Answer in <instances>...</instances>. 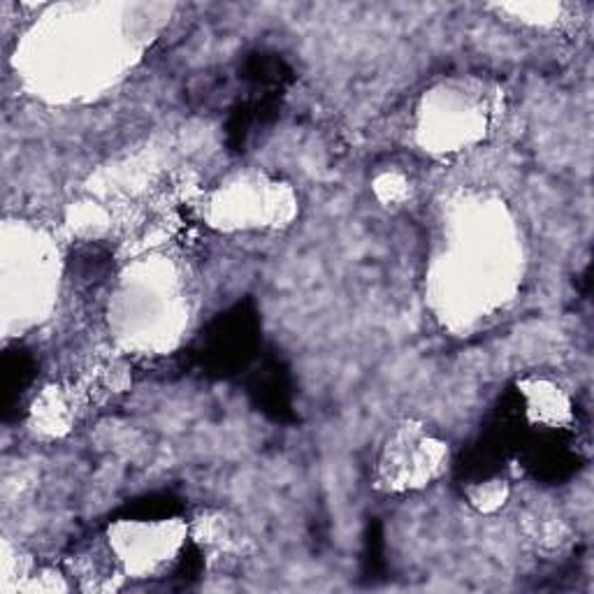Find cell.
I'll return each instance as SVG.
<instances>
[{
    "label": "cell",
    "instance_id": "1",
    "mask_svg": "<svg viewBox=\"0 0 594 594\" xmlns=\"http://www.w3.org/2000/svg\"><path fill=\"white\" fill-rule=\"evenodd\" d=\"M256 346V318L242 310H235L218 318L212 330L202 337L200 356L202 362L216 372L228 374L235 367L251 358Z\"/></svg>",
    "mask_w": 594,
    "mask_h": 594
},
{
    "label": "cell",
    "instance_id": "2",
    "mask_svg": "<svg viewBox=\"0 0 594 594\" xmlns=\"http://www.w3.org/2000/svg\"><path fill=\"white\" fill-rule=\"evenodd\" d=\"M35 365L31 354L22 351V348H12L3 358V412L5 418L10 416L12 408L22 400L26 388L33 381Z\"/></svg>",
    "mask_w": 594,
    "mask_h": 594
},
{
    "label": "cell",
    "instance_id": "3",
    "mask_svg": "<svg viewBox=\"0 0 594 594\" xmlns=\"http://www.w3.org/2000/svg\"><path fill=\"white\" fill-rule=\"evenodd\" d=\"M256 393L265 412H274V416L279 418L283 416V412H289V385H285L283 377L279 374L277 365L272 370L260 374Z\"/></svg>",
    "mask_w": 594,
    "mask_h": 594
}]
</instances>
